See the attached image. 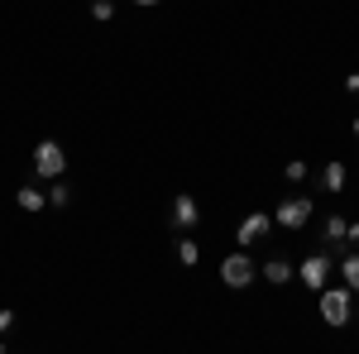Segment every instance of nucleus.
Segmentation results:
<instances>
[{
  "label": "nucleus",
  "mask_w": 359,
  "mask_h": 354,
  "mask_svg": "<svg viewBox=\"0 0 359 354\" xmlns=\"http://www.w3.org/2000/svg\"><path fill=\"white\" fill-rule=\"evenodd\" d=\"M91 15H96V20H111L115 5H111V0H96V5H91Z\"/></svg>",
  "instance_id": "obj_15"
},
{
  "label": "nucleus",
  "mask_w": 359,
  "mask_h": 354,
  "mask_svg": "<svg viewBox=\"0 0 359 354\" xmlns=\"http://www.w3.org/2000/svg\"><path fill=\"white\" fill-rule=\"evenodd\" d=\"M297 273H302L306 287H316V292H321V287H326V278L335 273V254H306Z\"/></svg>",
  "instance_id": "obj_5"
},
{
  "label": "nucleus",
  "mask_w": 359,
  "mask_h": 354,
  "mask_svg": "<svg viewBox=\"0 0 359 354\" xmlns=\"http://www.w3.org/2000/svg\"><path fill=\"white\" fill-rule=\"evenodd\" d=\"M321 187H326V191H345V163H326V172H321Z\"/></svg>",
  "instance_id": "obj_10"
},
{
  "label": "nucleus",
  "mask_w": 359,
  "mask_h": 354,
  "mask_svg": "<svg viewBox=\"0 0 359 354\" xmlns=\"http://www.w3.org/2000/svg\"><path fill=\"white\" fill-rule=\"evenodd\" d=\"M48 201H53V206H67V201H72V191H67V187H62V182H57V187L48 191Z\"/></svg>",
  "instance_id": "obj_14"
},
{
  "label": "nucleus",
  "mask_w": 359,
  "mask_h": 354,
  "mask_svg": "<svg viewBox=\"0 0 359 354\" xmlns=\"http://www.w3.org/2000/svg\"><path fill=\"white\" fill-rule=\"evenodd\" d=\"M20 206H25V211H43V191L39 187H20Z\"/></svg>",
  "instance_id": "obj_11"
},
{
  "label": "nucleus",
  "mask_w": 359,
  "mask_h": 354,
  "mask_svg": "<svg viewBox=\"0 0 359 354\" xmlns=\"http://www.w3.org/2000/svg\"><path fill=\"white\" fill-rule=\"evenodd\" d=\"M350 316H355L350 287H321V321L326 326H350Z\"/></svg>",
  "instance_id": "obj_1"
},
{
  "label": "nucleus",
  "mask_w": 359,
  "mask_h": 354,
  "mask_svg": "<svg viewBox=\"0 0 359 354\" xmlns=\"http://www.w3.org/2000/svg\"><path fill=\"white\" fill-rule=\"evenodd\" d=\"M172 220H177L182 230H192L196 220H201V211H196V201H192V196H187V191H182L177 201H172Z\"/></svg>",
  "instance_id": "obj_7"
},
{
  "label": "nucleus",
  "mask_w": 359,
  "mask_h": 354,
  "mask_svg": "<svg viewBox=\"0 0 359 354\" xmlns=\"http://www.w3.org/2000/svg\"><path fill=\"white\" fill-rule=\"evenodd\" d=\"M355 139H359V120H355Z\"/></svg>",
  "instance_id": "obj_21"
},
{
  "label": "nucleus",
  "mask_w": 359,
  "mask_h": 354,
  "mask_svg": "<svg viewBox=\"0 0 359 354\" xmlns=\"http://www.w3.org/2000/svg\"><path fill=\"white\" fill-rule=\"evenodd\" d=\"M316 216V211H311V196H287V201H283V206H278V225H283V230H302L306 220Z\"/></svg>",
  "instance_id": "obj_4"
},
{
  "label": "nucleus",
  "mask_w": 359,
  "mask_h": 354,
  "mask_svg": "<svg viewBox=\"0 0 359 354\" xmlns=\"http://www.w3.org/2000/svg\"><path fill=\"white\" fill-rule=\"evenodd\" d=\"M0 354H5V350H0Z\"/></svg>",
  "instance_id": "obj_22"
},
{
  "label": "nucleus",
  "mask_w": 359,
  "mask_h": 354,
  "mask_svg": "<svg viewBox=\"0 0 359 354\" xmlns=\"http://www.w3.org/2000/svg\"><path fill=\"white\" fill-rule=\"evenodd\" d=\"M264 278H269L273 287H283V282L292 278V264H287V259H269V264H264Z\"/></svg>",
  "instance_id": "obj_8"
},
{
  "label": "nucleus",
  "mask_w": 359,
  "mask_h": 354,
  "mask_svg": "<svg viewBox=\"0 0 359 354\" xmlns=\"http://www.w3.org/2000/svg\"><path fill=\"white\" fill-rule=\"evenodd\" d=\"M269 235V211H249L245 220H240V230H235V240H240V249H254L259 240Z\"/></svg>",
  "instance_id": "obj_6"
},
{
  "label": "nucleus",
  "mask_w": 359,
  "mask_h": 354,
  "mask_svg": "<svg viewBox=\"0 0 359 354\" xmlns=\"http://www.w3.org/2000/svg\"><path fill=\"white\" fill-rule=\"evenodd\" d=\"M177 259H182L187 268H196V259H201V249H196V240H182V245H177Z\"/></svg>",
  "instance_id": "obj_13"
},
{
  "label": "nucleus",
  "mask_w": 359,
  "mask_h": 354,
  "mask_svg": "<svg viewBox=\"0 0 359 354\" xmlns=\"http://www.w3.org/2000/svg\"><path fill=\"white\" fill-rule=\"evenodd\" d=\"M254 278H259V268H254V259H249L245 249L221 259V282H225V287H249Z\"/></svg>",
  "instance_id": "obj_2"
},
{
  "label": "nucleus",
  "mask_w": 359,
  "mask_h": 354,
  "mask_svg": "<svg viewBox=\"0 0 359 354\" xmlns=\"http://www.w3.org/2000/svg\"><path fill=\"white\" fill-rule=\"evenodd\" d=\"M345 86H350V91H359V72H350V77H345Z\"/></svg>",
  "instance_id": "obj_19"
},
{
  "label": "nucleus",
  "mask_w": 359,
  "mask_h": 354,
  "mask_svg": "<svg viewBox=\"0 0 359 354\" xmlns=\"http://www.w3.org/2000/svg\"><path fill=\"white\" fill-rule=\"evenodd\" d=\"M15 326V311H0V330H10Z\"/></svg>",
  "instance_id": "obj_18"
},
{
  "label": "nucleus",
  "mask_w": 359,
  "mask_h": 354,
  "mask_svg": "<svg viewBox=\"0 0 359 354\" xmlns=\"http://www.w3.org/2000/svg\"><path fill=\"white\" fill-rule=\"evenodd\" d=\"M345 230H350V225H345V216H326V240H345Z\"/></svg>",
  "instance_id": "obj_12"
},
{
  "label": "nucleus",
  "mask_w": 359,
  "mask_h": 354,
  "mask_svg": "<svg viewBox=\"0 0 359 354\" xmlns=\"http://www.w3.org/2000/svg\"><path fill=\"white\" fill-rule=\"evenodd\" d=\"M135 5H158V0H135Z\"/></svg>",
  "instance_id": "obj_20"
},
{
  "label": "nucleus",
  "mask_w": 359,
  "mask_h": 354,
  "mask_svg": "<svg viewBox=\"0 0 359 354\" xmlns=\"http://www.w3.org/2000/svg\"><path fill=\"white\" fill-rule=\"evenodd\" d=\"M340 278H345L350 292H359V254H345V259H340Z\"/></svg>",
  "instance_id": "obj_9"
},
{
  "label": "nucleus",
  "mask_w": 359,
  "mask_h": 354,
  "mask_svg": "<svg viewBox=\"0 0 359 354\" xmlns=\"http://www.w3.org/2000/svg\"><path fill=\"white\" fill-rule=\"evenodd\" d=\"M345 240H350V245L359 249V220H355V225H350V230H345Z\"/></svg>",
  "instance_id": "obj_17"
},
{
  "label": "nucleus",
  "mask_w": 359,
  "mask_h": 354,
  "mask_svg": "<svg viewBox=\"0 0 359 354\" xmlns=\"http://www.w3.org/2000/svg\"><path fill=\"white\" fill-rule=\"evenodd\" d=\"M283 177H287V182H302V177H306V163H287V172H283Z\"/></svg>",
  "instance_id": "obj_16"
},
{
  "label": "nucleus",
  "mask_w": 359,
  "mask_h": 354,
  "mask_svg": "<svg viewBox=\"0 0 359 354\" xmlns=\"http://www.w3.org/2000/svg\"><path fill=\"white\" fill-rule=\"evenodd\" d=\"M34 168H39V177H62V168H67L62 144H57V139H39V149H34Z\"/></svg>",
  "instance_id": "obj_3"
}]
</instances>
